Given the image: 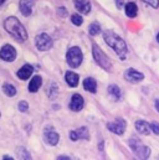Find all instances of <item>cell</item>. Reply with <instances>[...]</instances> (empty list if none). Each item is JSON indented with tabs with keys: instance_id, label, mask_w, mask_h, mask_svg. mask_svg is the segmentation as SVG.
Here are the masks:
<instances>
[{
	"instance_id": "1",
	"label": "cell",
	"mask_w": 159,
	"mask_h": 160,
	"mask_svg": "<svg viewBox=\"0 0 159 160\" xmlns=\"http://www.w3.org/2000/svg\"><path fill=\"white\" fill-rule=\"evenodd\" d=\"M103 39H105V42L118 55L119 58L122 61H124L128 55V48H127L124 40L117 34H115L112 30H106L103 32Z\"/></svg>"
},
{
	"instance_id": "2",
	"label": "cell",
	"mask_w": 159,
	"mask_h": 160,
	"mask_svg": "<svg viewBox=\"0 0 159 160\" xmlns=\"http://www.w3.org/2000/svg\"><path fill=\"white\" fill-rule=\"evenodd\" d=\"M4 26H5V30L18 41L21 42V41H25L28 39V32H26L25 28L15 16L8 18L4 22Z\"/></svg>"
},
{
	"instance_id": "3",
	"label": "cell",
	"mask_w": 159,
	"mask_h": 160,
	"mask_svg": "<svg viewBox=\"0 0 159 160\" xmlns=\"http://www.w3.org/2000/svg\"><path fill=\"white\" fill-rule=\"evenodd\" d=\"M128 144H129L132 152L134 153V155H136L137 158H139V159H148V158L151 157V153H152V152H151V148L147 147V145H144V144H143L139 139H137L136 137H132V138L129 139Z\"/></svg>"
},
{
	"instance_id": "4",
	"label": "cell",
	"mask_w": 159,
	"mask_h": 160,
	"mask_svg": "<svg viewBox=\"0 0 159 160\" xmlns=\"http://www.w3.org/2000/svg\"><path fill=\"white\" fill-rule=\"evenodd\" d=\"M92 55H93V58H95L96 63L100 67H102L105 71H111L112 70V63H111L110 58L102 51V48L98 45H96V43L92 45Z\"/></svg>"
},
{
	"instance_id": "5",
	"label": "cell",
	"mask_w": 159,
	"mask_h": 160,
	"mask_svg": "<svg viewBox=\"0 0 159 160\" xmlns=\"http://www.w3.org/2000/svg\"><path fill=\"white\" fill-rule=\"evenodd\" d=\"M66 61L70 65V67L76 68L83 61V53L81 51V48L77 46H74L71 48H69L67 53H66Z\"/></svg>"
},
{
	"instance_id": "6",
	"label": "cell",
	"mask_w": 159,
	"mask_h": 160,
	"mask_svg": "<svg viewBox=\"0 0 159 160\" xmlns=\"http://www.w3.org/2000/svg\"><path fill=\"white\" fill-rule=\"evenodd\" d=\"M126 128H127V123L123 118H116L115 122L107 123V129L117 135H122L126 132Z\"/></svg>"
},
{
	"instance_id": "7",
	"label": "cell",
	"mask_w": 159,
	"mask_h": 160,
	"mask_svg": "<svg viewBox=\"0 0 159 160\" xmlns=\"http://www.w3.org/2000/svg\"><path fill=\"white\" fill-rule=\"evenodd\" d=\"M35 43H36V47L40 51H47L52 47V39L47 35V34H40L36 36V40H35Z\"/></svg>"
},
{
	"instance_id": "8",
	"label": "cell",
	"mask_w": 159,
	"mask_h": 160,
	"mask_svg": "<svg viewBox=\"0 0 159 160\" xmlns=\"http://www.w3.org/2000/svg\"><path fill=\"white\" fill-rule=\"evenodd\" d=\"M15 57H16V51L11 45H5L1 47V50H0V58L1 60L11 62L15 60Z\"/></svg>"
},
{
	"instance_id": "9",
	"label": "cell",
	"mask_w": 159,
	"mask_h": 160,
	"mask_svg": "<svg viewBox=\"0 0 159 160\" xmlns=\"http://www.w3.org/2000/svg\"><path fill=\"white\" fill-rule=\"evenodd\" d=\"M124 77L128 82H132V83H139L144 80V75L134 68H128L124 73Z\"/></svg>"
},
{
	"instance_id": "10",
	"label": "cell",
	"mask_w": 159,
	"mask_h": 160,
	"mask_svg": "<svg viewBox=\"0 0 159 160\" xmlns=\"http://www.w3.org/2000/svg\"><path fill=\"white\" fill-rule=\"evenodd\" d=\"M70 139L72 142H76L79 139H85V140H88L90 139V133H88V129L86 127H81L76 130H72L70 132Z\"/></svg>"
},
{
	"instance_id": "11",
	"label": "cell",
	"mask_w": 159,
	"mask_h": 160,
	"mask_svg": "<svg viewBox=\"0 0 159 160\" xmlns=\"http://www.w3.org/2000/svg\"><path fill=\"white\" fill-rule=\"evenodd\" d=\"M85 106V101H83V97L81 94H74L71 97V101H70V109L74 111V112H80L82 111Z\"/></svg>"
},
{
	"instance_id": "12",
	"label": "cell",
	"mask_w": 159,
	"mask_h": 160,
	"mask_svg": "<svg viewBox=\"0 0 159 160\" xmlns=\"http://www.w3.org/2000/svg\"><path fill=\"white\" fill-rule=\"evenodd\" d=\"M44 138H45V142L50 145H56L60 140V135L55 130H52V128H46L45 129Z\"/></svg>"
},
{
	"instance_id": "13",
	"label": "cell",
	"mask_w": 159,
	"mask_h": 160,
	"mask_svg": "<svg viewBox=\"0 0 159 160\" xmlns=\"http://www.w3.org/2000/svg\"><path fill=\"white\" fill-rule=\"evenodd\" d=\"M34 0H20V11L24 16H29L33 12V8H34Z\"/></svg>"
},
{
	"instance_id": "14",
	"label": "cell",
	"mask_w": 159,
	"mask_h": 160,
	"mask_svg": "<svg viewBox=\"0 0 159 160\" xmlns=\"http://www.w3.org/2000/svg\"><path fill=\"white\" fill-rule=\"evenodd\" d=\"M75 8L79 10L81 14H88L91 11V2L88 0H74Z\"/></svg>"
},
{
	"instance_id": "15",
	"label": "cell",
	"mask_w": 159,
	"mask_h": 160,
	"mask_svg": "<svg viewBox=\"0 0 159 160\" xmlns=\"http://www.w3.org/2000/svg\"><path fill=\"white\" fill-rule=\"evenodd\" d=\"M34 72V68L31 65H24L18 72H16V76L20 78V80H28Z\"/></svg>"
},
{
	"instance_id": "16",
	"label": "cell",
	"mask_w": 159,
	"mask_h": 160,
	"mask_svg": "<svg viewBox=\"0 0 159 160\" xmlns=\"http://www.w3.org/2000/svg\"><path fill=\"white\" fill-rule=\"evenodd\" d=\"M83 88L87 91V92H91V93H96L97 92V82L95 78L92 77H87L83 81Z\"/></svg>"
},
{
	"instance_id": "17",
	"label": "cell",
	"mask_w": 159,
	"mask_h": 160,
	"mask_svg": "<svg viewBox=\"0 0 159 160\" xmlns=\"http://www.w3.org/2000/svg\"><path fill=\"white\" fill-rule=\"evenodd\" d=\"M136 129L139 134H143V135H148L149 132H151V128H149V124L144 120H137L136 122Z\"/></svg>"
},
{
	"instance_id": "18",
	"label": "cell",
	"mask_w": 159,
	"mask_h": 160,
	"mask_svg": "<svg viewBox=\"0 0 159 160\" xmlns=\"http://www.w3.org/2000/svg\"><path fill=\"white\" fill-rule=\"evenodd\" d=\"M65 80H66V83L70 86V87H76L77 84H79V75L77 73H75V72H72V71H69V72H66V75H65Z\"/></svg>"
},
{
	"instance_id": "19",
	"label": "cell",
	"mask_w": 159,
	"mask_h": 160,
	"mask_svg": "<svg viewBox=\"0 0 159 160\" xmlns=\"http://www.w3.org/2000/svg\"><path fill=\"white\" fill-rule=\"evenodd\" d=\"M107 89H108V94L112 97L113 101H119L121 99L122 93H121V88L117 84H110Z\"/></svg>"
},
{
	"instance_id": "20",
	"label": "cell",
	"mask_w": 159,
	"mask_h": 160,
	"mask_svg": "<svg viewBox=\"0 0 159 160\" xmlns=\"http://www.w3.org/2000/svg\"><path fill=\"white\" fill-rule=\"evenodd\" d=\"M124 11H126V15L128 18H136L138 9H137V5L134 2H128L124 5Z\"/></svg>"
},
{
	"instance_id": "21",
	"label": "cell",
	"mask_w": 159,
	"mask_h": 160,
	"mask_svg": "<svg viewBox=\"0 0 159 160\" xmlns=\"http://www.w3.org/2000/svg\"><path fill=\"white\" fill-rule=\"evenodd\" d=\"M41 84H42V78L40 76H34L33 80L30 81V83H29V91L33 92V93L38 92V89L41 87Z\"/></svg>"
},
{
	"instance_id": "22",
	"label": "cell",
	"mask_w": 159,
	"mask_h": 160,
	"mask_svg": "<svg viewBox=\"0 0 159 160\" xmlns=\"http://www.w3.org/2000/svg\"><path fill=\"white\" fill-rule=\"evenodd\" d=\"M3 89H4V93H5L6 96H9V97H13V96L16 94V89H15V87H14L13 84H10V83H4Z\"/></svg>"
},
{
	"instance_id": "23",
	"label": "cell",
	"mask_w": 159,
	"mask_h": 160,
	"mask_svg": "<svg viewBox=\"0 0 159 160\" xmlns=\"http://www.w3.org/2000/svg\"><path fill=\"white\" fill-rule=\"evenodd\" d=\"M88 32H90L91 36L98 35V34L101 32V26H100V24H98V22H92V24L90 25V28H88Z\"/></svg>"
},
{
	"instance_id": "24",
	"label": "cell",
	"mask_w": 159,
	"mask_h": 160,
	"mask_svg": "<svg viewBox=\"0 0 159 160\" xmlns=\"http://www.w3.org/2000/svg\"><path fill=\"white\" fill-rule=\"evenodd\" d=\"M71 22H72L74 25H76V26H80V25H82L83 19H82V16L79 15V14H74V15L71 16Z\"/></svg>"
},
{
	"instance_id": "25",
	"label": "cell",
	"mask_w": 159,
	"mask_h": 160,
	"mask_svg": "<svg viewBox=\"0 0 159 160\" xmlns=\"http://www.w3.org/2000/svg\"><path fill=\"white\" fill-rule=\"evenodd\" d=\"M19 157L20 158H26V159H30V154L24 149V148H19Z\"/></svg>"
},
{
	"instance_id": "26",
	"label": "cell",
	"mask_w": 159,
	"mask_h": 160,
	"mask_svg": "<svg viewBox=\"0 0 159 160\" xmlns=\"http://www.w3.org/2000/svg\"><path fill=\"white\" fill-rule=\"evenodd\" d=\"M146 4H148L149 6H152V8H154V9H157L159 6V0H143Z\"/></svg>"
},
{
	"instance_id": "27",
	"label": "cell",
	"mask_w": 159,
	"mask_h": 160,
	"mask_svg": "<svg viewBox=\"0 0 159 160\" xmlns=\"http://www.w3.org/2000/svg\"><path fill=\"white\" fill-rule=\"evenodd\" d=\"M28 108H29V104H28L25 101H21V102L19 103V109H20V112H26Z\"/></svg>"
},
{
	"instance_id": "28",
	"label": "cell",
	"mask_w": 159,
	"mask_h": 160,
	"mask_svg": "<svg viewBox=\"0 0 159 160\" xmlns=\"http://www.w3.org/2000/svg\"><path fill=\"white\" fill-rule=\"evenodd\" d=\"M149 128L153 130V133H154V134H159V124L157 123V122H153V123H151Z\"/></svg>"
},
{
	"instance_id": "29",
	"label": "cell",
	"mask_w": 159,
	"mask_h": 160,
	"mask_svg": "<svg viewBox=\"0 0 159 160\" xmlns=\"http://www.w3.org/2000/svg\"><path fill=\"white\" fill-rule=\"evenodd\" d=\"M116 1V6L117 9H122L124 6V0H115Z\"/></svg>"
},
{
	"instance_id": "30",
	"label": "cell",
	"mask_w": 159,
	"mask_h": 160,
	"mask_svg": "<svg viewBox=\"0 0 159 160\" xmlns=\"http://www.w3.org/2000/svg\"><path fill=\"white\" fill-rule=\"evenodd\" d=\"M66 14H67V11H66L65 8H60V9H59V15H61V16H66Z\"/></svg>"
},
{
	"instance_id": "31",
	"label": "cell",
	"mask_w": 159,
	"mask_h": 160,
	"mask_svg": "<svg viewBox=\"0 0 159 160\" xmlns=\"http://www.w3.org/2000/svg\"><path fill=\"white\" fill-rule=\"evenodd\" d=\"M156 109L158 111V113H159V99H157V101H156Z\"/></svg>"
},
{
	"instance_id": "32",
	"label": "cell",
	"mask_w": 159,
	"mask_h": 160,
	"mask_svg": "<svg viewBox=\"0 0 159 160\" xmlns=\"http://www.w3.org/2000/svg\"><path fill=\"white\" fill-rule=\"evenodd\" d=\"M59 159H70L69 157H64V155H61V157H59Z\"/></svg>"
},
{
	"instance_id": "33",
	"label": "cell",
	"mask_w": 159,
	"mask_h": 160,
	"mask_svg": "<svg viewBox=\"0 0 159 160\" xmlns=\"http://www.w3.org/2000/svg\"><path fill=\"white\" fill-rule=\"evenodd\" d=\"M4 159H8V160H11V159H13V158H11V157H9V155H6V157H5V155H4Z\"/></svg>"
},
{
	"instance_id": "34",
	"label": "cell",
	"mask_w": 159,
	"mask_h": 160,
	"mask_svg": "<svg viewBox=\"0 0 159 160\" xmlns=\"http://www.w3.org/2000/svg\"><path fill=\"white\" fill-rule=\"evenodd\" d=\"M4 1H5V0H0V5H1V4H4Z\"/></svg>"
},
{
	"instance_id": "35",
	"label": "cell",
	"mask_w": 159,
	"mask_h": 160,
	"mask_svg": "<svg viewBox=\"0 0 159 160\" xmlns=\"http://www.w3.org/2000/svg\"><path fill=\"white\" fill-rule=\"evenodd\" d=\"M157 41L159 42V32H158V35H157Z\"/></svg>"
}]
</instances>
